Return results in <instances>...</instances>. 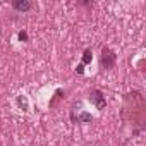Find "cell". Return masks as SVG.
<instances>
[{
	"instance_id": "6",
	"label": "cell",
	"mask_w": 146,
	"mask_h": 146,
	"mask_svg": "<svg viewBox=\"0 0 146 146\" xmlns=\"http://www.w3.org/2000/svg\"><path fill=\"white\" fill-rule=\"evenodd\" d=\"M17 38H19V41H29V36H28L26 31H19L17 33Z\"/></svg>"
},
{
	"instance_id": "2",
	"label": "cell",
	"mask_w": 146,
	"mask_h": 146,
	"mask_svg": "<svg viewBox=\"0 0 146 146\" xmlns=\"http://www.w3.org/2000/svg\"><path fill=\"white\" fill-rule=\"evenodd\" d=\"M90 102H91L98 110H103V108L107 107V98H105L103 91H100V90H91V93H90Z\"/></svg>"
},
{
	"instance_id": "8",
	"label": "cell",
	"mask_w": 146,
	"mask_h": 146,
	"mask_svg": "<svg viewBox=\"0 0 146 146\" xmlns=\"http://www.w3.org/2000/svg\"><path fill=\"white\" fill-rule=\"evenodd\" d=\"M60 95H62V90H57V91H55V96H53V100L50 102V107H53V105L57 103V100L60 98Z\"/></svg>"
},
{
	"instance_id": "9",
	"label": "cell",
	"mask_w": 146,
	"mask_h": 146,
	"mask_svg": "<svg viewBox=\"0 0 146 146\" xmlns=\"http://www.w3.org/2000/svg\"><path fill=\"white\" fill-rule=\"evenodd\" d=\"M76 72H78V74H84V65H83V64H79V65L76 67Z\"/></svg>"
},
{
	"instance_id": "7",
	"label": "cell",
	"mask_w": 146,
	"mask_h": 146,
	"mask_svg": "<svg viewBox=\"0 0 146 146\" xmlns=\"http://www.w3.org/2000/svg\"><path fill=\"white\" fill-rule=\"evenodd\" d=\"M17 103H19V107H23L24 110L28 108V102H26V98H24V96H17Z\"/></svg>"
},
{
	"instance_id": "4",
	"label": "cell",
	"mask_w": 146,
	"mask_h": 146,
	"mask_svg": "<svg viewBox=\"0 0 146 146\" xmlns=\"http://www.w3.org/2000/svg\"><path fill=\"white\" fill-rule=\"evenodd\" d=\"M91 120H93L91 113H88V112H81V115L76 117L72 122H76V124H88V122H91Z\"/></svg>"
},
{
	"instance_id": "3",
	"label": "cell",
	"mask_w": 146,
	"mask_h": 146,
	"mask_svg": "<svg viewBox=\"0 0 146 146\" xmlns=\"http://www.w3.org/2000/svg\"><path fill=\"white\" fill-rule=\"evenodd\" d=\"M12 7H14L17 12H28V11H31L33 4L29 2V0H14V2H12Z\"/></svg>"
},
{
	"instance_id": "1",
	"label": "cell",
	"mask_w": 146,
	"mask_h": 146,
	"mask_svg": "<svg viewBox=\"0 0 146 146\" xmlns=\"http://www.w3.org/2000/svg\"><path fill=\"white\" fill-rule=\"evenodd\" d=\"M115 64H117V53L112 48L103 46L102 48V55H100V65H102V69L110 70V69L115 67Z\"/></svg>"
},
{
	"instance_id": "5",
	"label": "cell",
	"mask_w": 146,
	"mask_h": 146,
	"mask_svg": "<svg viewBox=\"0 0 146 146\" xmlns=\"http://www.w3.org/2000/svg\"><path fill=\"white\" fill-rule=\"evenodd\" d=\"M91 60H93V52L90 50V48H86L84 52H83V65H88V64H91Z\"/></svg>"
}]
</instances>
